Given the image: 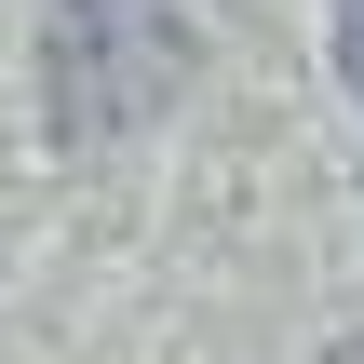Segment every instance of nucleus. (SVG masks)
I'll return each mask as SVG.
<instances>
[{
  "mask_svg": "<svg viewBox=\"0 0 364 364\" xmlns=\"http://www.w3.org/2000/svg\"><path fill=\"white\" fill-rule=\"evenodd\" d=\"M54 135L68 149H108V135H149L176 95H189V14L176 0H54Z\"/></svg>",
  "mask_w": 364,
  "mask_h": 364,
  "instance_id": "obj_1",
  "label": "nucleus"
},
{
  "mask_svg": "<svg viewBox=\"0 0 364 364\" xmlns=\"http://www.w3.org/2000/svg\"><path fill=\"white\" fill-rule=\"evenodd\" d=\"M338 68H351V95H364V0H338Z\"/></svg>",
  "mask_w": 364,
  "mask_h": 364,
  "instance_id": "obj_2",
  "label": "nucleus"
},
{
  "mask_svg": "<svg viewBox=\"0 0 364 364\" xmlns=\"http://www.w3.org/2000/svg\"><path fill=\"white\" fill-rule=\"evenodd\" d=\"M324 364H364V338H338V351H324Z\"/></svg>",
  "mask_w": 364,
  "mask_h": 364,
  "instance_id": "obj_3",
  "label": "nucleus"
}]
</instances>
